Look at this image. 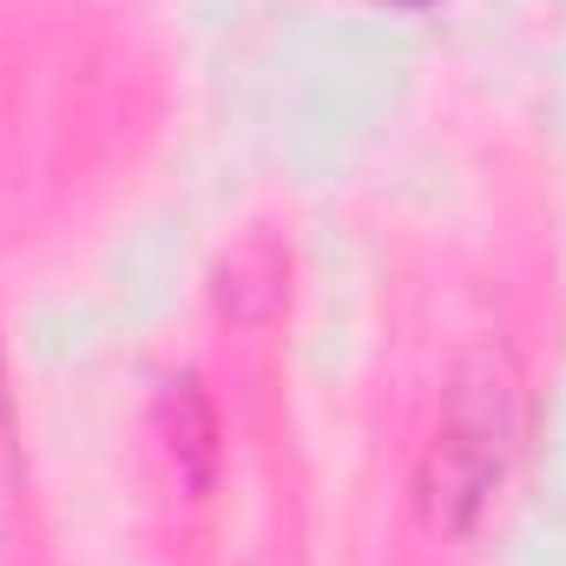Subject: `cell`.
Segmentation results:
<instances>
[{"label": "cell", "mask_w": 566, "mask_h": 566, "mask_svg": "<svg viewBox=\"0 0 566 566\" xmlns=\"http://www.w3.org/2000/svg\"><path fill=\"white\" fill-rule=\"evenodd\" d=\"M527 434V382L507 343H474L454 356L441 416L428 428L422 468H416V501H422L434 534H474L488 507L501 501Z\"/></svg>", "instance_id": "cell-1"}, {"label": "cell", "mask_w": 566, "mask_h": 566, "mask_svg": "<svg viewBox=\"0 0 566 566\" xmlns=\"http://www.w3.org/2000/svg\"><path fill=\"white\" fill-rule=\"evenodd\" d=\"M211 303L238 329H271L290 303V238L271 224L238 231L211 264Z\"/></svg>", "instance_id": "cell-2"}, {"label": "cell", "mask_w": 566, "mask_h": 566, "mask_svg": "<svg viewBox=\"0 0 566 566\" xmlns=\"http://www.w3.org/2000/svg\"><path fill=\"white\" fill-rule=\"evenodd\" d=\"M158 434H165V454H171L178 481L191 494L211 488V474H218V416H211V402H205V389L191 376L165 382V396H158Z\"/></svg>", "instance_id": "cell-3"}, {"label": "cell", "mask_w": 566, "mask_h": 566, "mask_svg": "<svg viewBox=\"0 0 566 566\" xmlns=\"http://www.w3.org/2000/svg\"><path fill=\"white\" fill-rule=\"evenodd\" d=\"M13 481V382H7V349H0V494Z\"/></svg>", "instance_id": "cell-4"}, {"label": "cell", "mask_w": 566, "mask_h": 566, "mask_svg": "<svg viewBox=\"0 0 566 566\" xmlns=\"http://www.w3.org/2000/svg\"><path fill=\"white\" fill-rule=\"evenodd\" d=\"M396 7H428V0H396Z\"/></svg>", "instance_id": "cell-5"}]
</instances>
